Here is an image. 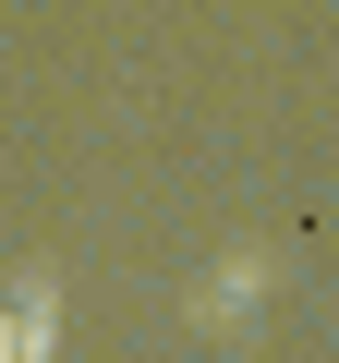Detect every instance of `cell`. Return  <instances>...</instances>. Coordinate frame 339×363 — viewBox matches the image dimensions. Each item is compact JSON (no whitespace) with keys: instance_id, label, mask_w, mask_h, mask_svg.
Returning a JSON list of instances; mask_svg holds the SVG:
<instances>
[]
</instances>
